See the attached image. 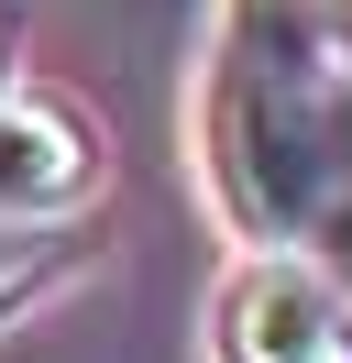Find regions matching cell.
Segmentation results:
<instances>
[{"instance_id":"6da1fadb","label":"cell","mask_w":352,"mask_h":363,"mask_svg":"<svg viewBox=\"0 0 352 363\" xmlns=\"http://www.w3.org/2000/svg\"><path fill=\"white\" fill-rule=\"evenodd\" d=\"M198 165L253 253H308L352 286V0H220Z\"/></svg>"},{"instance_id":"7a4b0ae2","label":"cell","mask_w":352,"mask_h":363,"mask_svg":"<svg viewBox=\"0 0 352 363\" xmlns=\"http://www.w3.org/2000/svg\"><path fill=\"white\" fill-rule=\"evenodd\" d=\"M209 363H352V286L308 253H242L209 297Z\"/></svg>"},{"instance_id":"3957f363","label":"cell","mask_w":352,"mask_h":363,"mask_svg":"<svg viewBox=\"0 0 352 363\" xmlns=\"http://www.w3.org/2000/svg\"><path fill=\"white\" fill-rule=\"evenodd\" d=\"M99 187L88 121L44 111V99H0V231H44Z\"/></svg>"},{"instance_id":"277c9868","label":"cell","mask_w":352,"mask_h":363,"mask_svg":"<svg viewBox=\"0 0 352 363\" xmlns=\"http://www.w3.org/2000/svg\"><path fill=\"white\" fill-rule=\"evenodd\" d=\"M44 286H55V242H44V231H0V330H11Z\"/></svg>"}]
</instances>
